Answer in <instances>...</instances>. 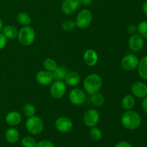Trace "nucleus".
<instances>
[{
    "label": "nucleus",
    "instance_id": "obj_11",
    "mask_svg": "<svg viewBox=\"0 0 147 147\" xmlns=\"http://www.w3.org/2000/svg\"><path fill=\"white\" fill-rule=\"evenodd\" d=\"M132 94L139 98H143L147 96V85L141 81L135 82L131 87Z\"/></svg>",
    "mask_w": 147,
    "mask_h": 147
},
{
    "label": "nucleus",
    "instance_id": "obj_33",
    "mask_svg": "<svg viewBox=\"0 0 147 147\" xmlns=\"http://www.w3.org/2000/svg\"><path fill=\"white\" fill-rule=\"evenodd\" d=\"M127 32L130 34H134L137 32V27L134 24H131L127 27Z\"/></svg>",
    "mask_w": 147,
    "mask_h": 147
},
{
    "label": "nucleus",
    "instance_id": "obj_15",
    "mask_svg": "<svg viewBox=\"0 0 147 147\" xmlns=\"http://www.w3.org/2000/svg\"><path fill=\"white\" fill-rule=\"evenodd\" d=\"M83 60L87 65L94 66L97 63L98 60V56L97 53L92 49L87 50L84 53L83 55Z\"/></svg>",
    "mask_w": 147,
    "mask_h": 147
},
{
    "label": "nucleus",
    "instance_id": "obj_18",
    "mask_svg": "<svg viewBox=\"0 0 147 147\" xmlns=\"http://www.w3.org/2000/svg\"><path fill=\"white\" fill-rule=\"evenodd\" d=\"M6 140L10 144H15L20 139V134L16 129L10 128L7 129L5 133Z\"/></svg>",
    "mask_w": 147,
    "mask_h": 147
},
{
    "label": "nucleus",
    "instance_id": "obj_13",
    "mask_svg": "<svg viewBox=\"0 0 147 147\" xmlns=\"http://www.w3.org/2000/svg\"><path fill=\"white\" fill-rule=\"evenodd\" d=\"M144 41L143 37L139 34H131L129 40V45L131 50L134 52H139L142 50L144 47Z\"/></svg>",
    "mask_w": 147,
    "mask_h": 147
},
{
    "label": "nucleus",
    "instance_id": "obj_9",
    "mask_svg": "<svg viewBox=\"0 0 147 147\" xmlns=\"http://www.w3.org/2000/svg\"><path fill=\"white\" fill-rule=\"evenodd\" d=\"M68 96L70 101L76 106L83 104L86 98L85 92L80 88H74L70 90Z\"/></svg>",
    "mask_w": 147,
    "mask_h": 147
},
{
    "label": "nucleus",
    "instance_id": "obj_5",
    "mask_svg": "<svg viewBox=\"0 0 147 147\" xmlns=\"http://www.w3.org/2000/svg\"><path fill=\"white\" fill-rule=\"evenodd\" d=\"M92 20H93V14L91 11L87 9H84L79 11L75 22L76 27L82 30H85L90 25Z\"/></svg>",
    "mask_w": 147,
    "mask_h": 147
},
{
    "label": "nucleus",
    "instance_id": "obj_12",
    "mask_svg": "<svg viewBox=\"0 0 147 147\" xmlns=\"http://www.w3.org/2000/svg\"><path fill=\"white\" fill-rule=\"evenodd\" d=\"M79 0H63L61 4V10L65 14H73L80 6Z\"/></svg>",
    "mask_w": 147,
    "mask_h": 147
},
{
    "label": "nucleus",
    "instance_id": "obj_25",
    "mask_svg": "<svg viewBox=\"0 0 147 147\" xmlns=\"http://www.w3.org/2000/svg\"><path fill=\"white\" fill-rule=\"evenodd\" d=\"M43 67H45V70L53 73L57 67V65L55 60H53V59L47 58L43 62Z\"/></svg>",
    "mask_w": 147,
    "mask_h": 147
},
{
    "label": "nucleus",
    "instance_id": "obj_10",
    "mask_svg": "<svg viewBox=\"0 0 147 147\" xmlns=\"http://www.w3.org/2000/svg\"><path fill=\"white\" fill-rule=\"evenodd\" d=\"M55 126L58 131L61 133H67L73 128V122L69 118L61 116L56 120Z\"/></svg>",
    "mask_w": 147,
    "mask_h": 147
},
{
    "label": "nucleus",
    "instance_id": "obj_28",
    "mask_svg": "<svg viewBox=\"0 0 147 147\" xmlns=\"http://www.w3.org/2000/svg\"><path fill=\"white\" fill-rule=\"evenodd\" d=\"M137 32L142 37L147 39V21L141 22L137 26Z\"/></svg>",
    "mask_w": 147,
    "mask_h": 147
},
{
    "label": "nucleus",
    "instance_id": "obj_19",
    "mask_svg": "<svg viewBox=\"0 0 147 147\" xmlns=\"http://www.w3.org/2000/svg\"><path fill=\"white\" fill-rule=\"evenodd\" d=\"M137 67L139 76L142 79L147 80V56L142 57L139 60Z\"/></svg>",
    "mask_w": 147,
    "mask_h": 147
},
{
    "label": "nucleus",
    "instance_id": "obj_36",
    "mask_svg": "<svg viewBox=\"0 0 147 147\" xmlns=\"http://www.w3.org/2000/svg\"><path fill=\"white\" fill-rule=\"evenodd\" d=\"M80 4L85 6H89L93 3V0H79Z\"/></svg>",
    "mask_w": 147,
    "mask_h": 147
},
{
    "label": "nucleus",
    "instance_id": "obj_26",
    "mask_svg": "<svg viewBox=\"0 0 147 147\" xmlns=\"http://www.w3.org/2000/svg\"><path fill=\"white\" fill-rule=\"evenodd\" d=\"M22 111L24 116L30 118L35 115L36 109L34 105L31 104V103H27L23 106Z\"/></svg>",
    "mask_w": 147,
    "mask_h": 147
},
{
    "label": "nucleus",
    "instance_id": "obj_16",
    "mask_svg": "<svg viewBox=\"0 0 147 147\" xmlns=\"http://www.w3.org/2000/svg\"><path fill=\"white\" fill-rule=\"evenodd\" d=\"M5 121L8 125L11 126H17L22 121V116L19 112L13 111L9 112L5 117Z\"/></svg>",
    "mask_w": 147,
    "mask_h": 147
},
{
    "label": "nucleus",
    "instance_id": "obj_1",
    "mask_svg": "<svg viewBox=\"0 0 147 147\" xmlns=\"http://www.w3.org/2000/svg\"><path fill=\"white\" fill-rule=\"evenodd\" d=\"M121 121L124 128L129 130H135L140 126L142 119L138 112L131 109L123 113Z\"/></svg>",
    "mask_w": 147,
    "mask_h": 147
},
{
    "label": "nucleus",
    "instance_id": "obj_6",
    "mask_svg": "<svg viewBox=\"0 0 147 147\" xmlns=\"http://www.w3.org/2000/svg\"><path fill=\"white\" fill-rule=\"evenodd\" d=\"M50 95L55 99H60L66 93V84L63 80H55L50 86Z\"/></svg>",
    "mask_w": 147,
    "mask_h": 147
},
{
    "label": "nucleus",
    "instance_id": "obj_20",
    "mask_svg": "<svg viewBox=\"0 0 147 147\" xmlns=\"http://www.w3.org/2000/svg\"><path fill=\"white\" fill-rule=\"evenodd\" d=\"M2 33L5 35V37L7 39L13 40V39L16 38L17 37L18 31H17V28L14 26L7 25L3 27Z\"/></svg>",
    "mask_w": 147,
    "mask_h": 147
},
{
    "label": "nucleus",
    "instance_id": "obj_38",
    "mask_svg": "<svg viewBox=\"0 0 147 147\" xmlns=\"http://www.w3.org/2000/svg\"><path fill=\"white\" fill-rule=\"evenodd\" d=\"M3 27H4V26H3V22H2V21H1V18H0V32L2 30Z\"/></svg>",
    "mask_w": 147,
    "mask_h": 147
},
{
    "label": "nucleus",
    "instance_id": "obj_2",
    "mask_svg": "<svg viewBox=\"0 0 147 147\" xmlns=\"http://www.w3.org/2000/svg\"><path fill=\"white\" fill-rule=\"evenodd\" d=\"M103 86V80L99 75L92 73L89 75L85 79L83 82V88L88 94L92 95L97 93Z\"/></svg>",
    "mask_w": 147,
    "mask_h": 147
},
{
    "label": "nucleus",
    "instance_id": "obj_7",
    "mask_svg": "<svg viewBox=\"0 0 147 147\" xmlns=\"http://www.w3.org/2000/svg\"><path fill=\"white\" fill-rule=\"evenodd\" d=\"M99 119H100V115L98 111L94 109L88 110L83 117L85 124L90 128L96 126L98 123Z\"/></svg>",
    "mask_w": 147,
    "mask_h": 147
},
{
    "label": "nucleus",
    "instance_id": "obj_29",
    "mask_svg": "<svg viewBox=\"0 0 147 147\" xmlns=\"http://www.w3.org/2000/svg\"><path fill=\"white\" fill-rule=\"evenodd\" d=\"M22 144L24 147H35L37 142L34 138L31 136H25L23 138Z\"/></svg>",
    "mask_w": 147,
    "mask_h": 147
},
{
    "label": "nucleus",
    "instance_id": "obj_22",
    "mask_svg": "<svg viewBox=\"0 0 147 147\" xmlns=\"http://www.w3.org/2000/svg\"><path fill=\"white\" fill-rule=\"evenodd\" d=\"M53 78L55 79L56 80H63L65 78L66 75L67 73V69L63 66H57V68L53 72Z\"/></svg>",
    "mask_w": 147,
    "mask_h": 147
},
{
    "label": "nucleus",
    "instance_id": "obj_23",
    "mask_svg": "<svg viewBox=\"0 0 147 147\" xmlns=\"http://www.w3.org/2000/svg\"><path fill=\"white\" fill-rule=\"evenodd\" d=\"M90 100H91L92 103L96 106H103V103L105 102L104 96L102 93L97 92L91 95L90 97Z\"/></svg>",
    "mask_w": 147,
    "mask_h": 147
},
{
    "label": "nucleus",
    "instance_id": "obj_4",
    "mask_svg": "<svg viewBox=\"0 0 147 147\" xmlns=\"http://www.w3.org/2000/svg\"><path fill=\"white\" fill-rule=\"evenodd\" d=\"M25 126L27 130L32 134L37 135L41 133L44 129V123L41 118L33 116L26 121Z\"/></svg>",
    "mask_w": 147,
    "mask_h": 147
},
{
    "label": "nucleus",
    "instance_id": "obj_37",
    "mask_svg": "<svg viewBox=\"0 0 147 147\" xmlns=\"http://www.w3.org/2000/svg\"><path fill=\"white\" fill-rule=\"evenodd\" d=\"M142 10H143L144 13L147 16V1H145L142 5Z\"/></svg>",
    "mask_w": 147,
    "mask_h": 147
},
{
    "label": "nucleus",
    "instance_id": "obj_8",
    "mask_svg": "<svg viewBox=\"0 0 147 147\" xmlns=\"http://www.w3.org/2000/svg\"><path fill=\"white\" fill-rule=\"evenodd\" d=\"M139 59L133 54H128L123 57L121 60V66L126 71H132L138 67Z\"/></svg>",
    "mask_w": 147,
    "mask_h": 147
},
{
    "label": "nucleus",
    "instance_id": "obj_32",
    "mask_svg": "<svg viewBox=\"0 0 147 147\" xmlns=\"http://www.w3.org/2000/svg\"><path fill=\"white\" fill-rule=\"evenodd\" d=\"M7 38L5 37L3 33L0 32V50H2L3 48H4L7 45Z\"/></svg>",
    "mask_w": 147,
    "mask_h": 147
},
{
    "label": "nucleus",
    "instance_id": "obj_35",
    "mask_svg": "<svg viewBox=\"0 0 147 147\" xmlns=\"http://www.w3.org/2000/svg\"><path fill=\"white\" fill-rule=\"evenodd\" d=\"M142 109H143V111H144V113L147 114V96L146 97L144 98V100L142 103Z\"/></svg>",
    "mask_w": 147,
    "mask_h": 147
},
{
    "label": "nucleus",
    "instance_id": "obj_31",
    "mask_svg": "<svg viewBox=\"0 0 147 147\" xmlns=\"http://www.w3.org/2000/svg\"><path fill=\"white\" fill-rule=\"evenodd\" d=\"M35 147H55V146L50 141L42 140L37 143Z\"/></svg>",
    "mask_w": 147,
    "mask_h": 147
},
{
    "label": "nucleus",
    "instance_id": "obj_17",
    "mask_svg": "<svg viewBox=\"0 0 147 147\" xmlns=\"http://www.w3.org/2000/svg\"><path fill=\"white\" fill-rule=\"evenodd\" d=\"M65 83L69 86H76L80 81V76L77 72L71 71L67 73L65 78Z\"/></svg>",
    "mask_w": 147,
    "mask_h": 147
},
{
    "label": "nucleus",
    "instance_id": "obj_34",
    "mask_svg": "<svg viewBox=\"0 0 147 147\" xmlns=\"http://www.w3.org/2000/svg\"><path fill=\"white\" fill-rule=\"evenodd\" d=\"M115 147H132V146L127 142H120L116 144Z\"/></svg>",
    "mask_w": 147,
    "mask_h": 147
},
{
    "label": "nucleus",
    "instance_id": "obj_30",
    "mask_svg": "<svg viewBox=\"0 0 147 147\" xmlns=\"http://www.w3.org/2000/svg\"><path fill=\"white\" fill-rule=\"evenodd\" d=\"M76 22L73 20H67L63 22V24H62V28L65 31H71L76 27Z\"/></svg>",
    "mask_w": 147,
    "mask_h": 147
},
{
    "label": "nucleus",
    "instance_id": "obj_3",
    "mask_svg": "<svg viewBox=\"0 0 147 147\" xmlns=\"http://www.w3.org/2000/svg\"><path fill=\"white\" fill-rule=\"evenodd\" d=\"M18 40L23 46H30L34 42L35 39V32L30 26H24L18 32Z\"/></svg>",
    "mask_w": 147,
    "mask_h": 147
},
{
    "label": "nucleus",
    "instance_id": "obj_14",
    "mask_svg": "<svg viewBox=\"0 0 147 147\" xmlns=\"http://www.w3.org/2000/svg\"><path fill=\"white\" fill-rule=\"evenodd\" d=\"M36 81L42 86H48L53 83V76L51 72L47 70H41L37 73L35 76Z\"/></svg>",
    "mask_w": 147,
    "mask_h": 147
},
{
    "label": "nucleus",
    "instance_id": "obj_27",
    "mask_svg": "<svg viewBox=\"0 0 147 147\" xmlns=\"http://www.w3.org/2000/svg\"><path fill=\"white\" fill-rule=\"evenodd\" d=\"M90 137L91 138V139H93L95 142H98V141H100L102 138V132L98 128L96 127H92V129H90Z\"/></svg>",
    "mask_w": 147,
    "mask_h": 147
},
{
    "label": "nucleus",
    "instance_id": "obj_21",
    "mask_svg": "<svg viewBox=\"0 0 147 147\" xmlns=\"http://www.w3.org/2000/svg\"><path fill=\"white\" fill-rule=\"evenodd\" d=\"M135 98L131 95H126L121 100V105L123 109L131 110L135 106Z\"/></svg>",
    "mask_w": 147,
    "mask_h": 147
},
{
    "label": "nucleus",
    "instance_id": "obj_24",
    "mask_svg": "<svg viewBox=\"0 0 147 147\" xmlns=\"http://www.w3.org/2000/svg\"><path fill=\"white\" fill-rule=\"evenodd\" d=\"M17 20L20 24L23 26H28L31 23V18L27 12L22 11L17 16Z\"/></svg>",
    "mask_w": 147,
    "mask_h": 147
}]
</instances>
